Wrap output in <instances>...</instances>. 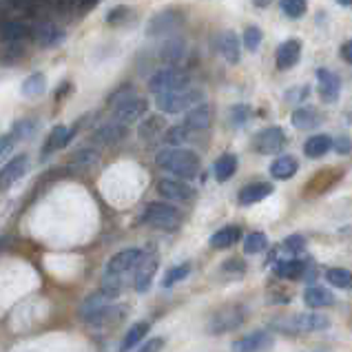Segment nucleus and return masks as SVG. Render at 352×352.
Masks as SVG:
<instances>
[{
	"instance_id": "f257e3e1",
	"label": "nucleus",
	"mask_w": 352,
	"mask_h": 352,
	"mask_svg": "<svg viewBox=\"0 0 352 352\" xmlns=\"http://www.w3.org/2000/svg\"><path fill=\"white\" fill-rule=\"evenodd\" d=\"M142 257H144V253L140 248H126V250H120L118 255L109 259V264L104 268V284H102L107 293L118 297V293L124 286V275L129 270H133Z\"/></svg>"
},
{
	"instance_id": "f03ea898",
	"label": "nucleus",
	"mask_w": 352,
	"mask_h": 352,
	"mask_svg": "<svg viewBox=\"0 0 352 352\" xmlns=\"http://www.w3.org/2000/svg\"><path fill=\"white\" fill-rule=\"evenodd\" d=\"M155 164L170 175L190 179L199 173V155L190 148H164L155 157Z\"/></svg>"
},
{
	"instance_id": "7ed1b4c3",
	"label": "nucleus",
	"mask_w": 352,
	"mask_h": 352,
	"mask_svg": "<svg viewBox=\"0 0 352 352\" xmlns=\"http://www.w3.org/2000/svg\"><path fill=\"white\" fill-rule=\"evenodd\" d=\"M202 100H204V94L199 91V89L182 87V89H175V91L160 94L155 102L160 111H164V113H182L197 104H202Z\"/></svg>"
},
{
	"instance_id": "20e7f679",
	"label": "nucleus",
	"mask_w": 352,
	"mask_h": 352,
	"mask_svg": "<svg viewBox=\"0 0 352 352\" xmlns=\"http://www.w3.org/2000/svg\"><path fill=\"white\" fill-rule=\"evenodd\" d=\"M275 326L284 333H321L330 326V319L319 313H299L286 319H277Z\"/></svg>"
},
{
	"instance_id": "39448f33",
	"label": "nucleus",
	"mask_w": 352,
	"mask_h": 352,
	"mask_svg": "<svg viewBox=\"0 0 352 352\" xmlns=\"http://www.w3.org/2000/svg\"><path fill=\"white\" fill-rule=\"evenodd\" d=\"M142 222L153 226V228H162V230H173L182 224V213L164 202H153L144 208L142 213Z\"/></svg>"
},
{
	"instance_id": "423d86ee",
	"label": "nucleus",
	"mask_w": 352,
	"mask_h": 352,
	"mask_svg": "<svg viewBox=\"0 0 352 352\" xmlns=\"http://www.w3.org/2000/svg\"><path fill=\"white\" fill-rule=\"evenodd\" d=\"M241 324H244V308L230 304V306L219 308L217 313H213V317L208 319V333L224 335V333H230V330H237Z\"/></svg>"
},
{
	"instance_id": "0eeeda50",
	"label": "nucleus",
	"mask_w": 352,
	"mask_h": 352,
	"mask_svg": "<svg viewBox=\"0 0 352 352\" xmlns=\"http://www.w3.org/2000/svg\"><path fill=\"white\" fill-rule=\"evenodd\" d=\"M182 87H188V76L175 67L160 69V72H155L153 78L148 80V89L155 96L166 94V91H175V89H182Z\"/></svg>"
},
{
	"instance_id": "6e6552de",
	"label": "nucleus",
	"mask_w": 352,
	"mask_h": 352,
	"mask_svg": "<svg viewBox=\"0 0 352 352\" xmlns=\"http://www.w3.org/2000/svg\"><path fill=\"white\" fill-rule=\"evenodd\" d=\"M286 146V133L281 126H266L253 140V148L261 155H275Z\"/></svg>"
},
{
	"instance_id": "1a4fd4ad",
	"label": "nucleus",
	"mask_w": 352,
	"mask_h": 352,
	"mask_svg": "<svg viewBox=\"0 0 352 352\" xmlns=\"http://www.w3.org/2000/svg\"><path fill=\"white\" fill-rule=\"evenodd\" d=\"M157 193L164 199H170V202H193L195 199V188L188 186L182 179H170L164 177L157 182Z\"/></svg>"
},
{
	"instance_id": "9d476101",
	"label": "nucleus",
	"mask_w": 352,
	"mask_h": 352,
	"mask_svg": "<svg viewBox=\"0 0 352 352\" xmlns=\"http://www.w3.org/2000/svg\"><path fill=\"white\" fill-rule=\"evenodd\" d=\"M275 339L268 330H255V333L239 337L237 341H233V352H268L273 348Z\"/></svg>"
},
{
	"instance_id": "9b49d317",
	"label": "nucleus",
	"mask_w": 352,
	"mask_h": 352,
	"mask_svg": "<svg viewBox=\"0 0 352 352\" xmlns=\"http://www.w3.org/2000/svg\"><path fill=\"white\" fill-rule=\"evenodd\" d=\"M148 111V102L144 98H138V96H131L124 102L116 104V122H122V124H131L140 120L144 113Z\"/></svg>"
},
{
	"instance_id": "f8f14e48",
	"label": "nucleus",
	"mask_w": 352,
	"mask_h": 352,
	"mask_svg": "<svg viewBox=\"0 0 352 352\" xmlns=\"http://www.w3.org/2000/svg\"><path fill=\"white\" fill-rule=\"evenodd\" d=\"M317 91L324 102H337L341 94V80L330 69H317Z\"/></svg>"
},
{
	"instance_id": "ddd939ff",
	"label": "nucleus",
	"mask_w": 352,
	"mask_h": 352,
	"mask_svg": "<svg viewBox=\"0 0 352 352\" xmlns=\"http://www.w3.org/2000/svg\"><path fill=\"white\" fill-rule=\"evenodd\" d=\"M301 58V43L299 38H288L284 40L279 47H277V54H275V65L281 72H286V69L295 67Z\"/></svg>"
},
{
	"instance_id": "4468645a",
	"label": "nucleus",
	"mask_w": 352,
	"mask_h": 352,
	"mask_svg": "<svg viewBox=\"0 0 352 352\" xmlns=\"http://www.w3.org/2000/svg\"><path fill=\"white\" fill-rule=\"evenodd\" d=\"M27 164H29V157L23 153V155H16L12 157L9 162L0 168V188H9V186H14L20 177L25 175V170H27Z\"/></svg>"
},
{
	"instance_id": "2eb2a0df",
	"label": "nucleus",
	"mask_w": 352,
	"mask_h": 352,
	"mask_svg": "<svg viewBox=\"0 0 352 352\" xmlns=\"http://www.w3.org/2000/svg\"><path fill=\"white\" fill-rule=\"evenodd\" d=\"M155 270H157V259L153 255H144L140 259V264L135 266V277H133V286L138 293H146L151 281L155 277Z\"/></svg>"
},
{
	"instance_id": "dca6fc26",
	"label": "nucleus",
	"mask_w": 352,
	"mask_h": 352,
	"mask_svg": "<svg viewBox=\"0 0 352 352\" xmlns=\"http://www.w3.org/2000/svg\"><path fill=\"white\" fill-rule=\"evenodd\" d=\"M210 126V107L208 104H197L193 109H188V113L184 118V129L193 131V133H202Z\"/></svg>"
},
{
	"instance_id": "f3484780",
	"label": "nucleus",
	"mask_w": 352,
	"mask_h": 352,
	"mask_svg": "<svg viewBox=\"0 0 352 352\" xmlns=\"http://www.w3.org/2000/svg\"><path fill=\"white\" fill-rule=\"evenodd\" d=\"M217 52L228 65L239 63V38L235 32H222L217 36Z\"/></svg>"
},
{
	"instance_id": "a211bd4d",
	"label": "nucleus",
	"mask_w": 352,
	"mask_h": 352,
	"mask_svg": "<svg viewBox=\"0 0 352 352\" xmlns=\"http://www.w3.org/2000/svg\"><path fill=\"white\" fill-rule=\"evenodd\" d=\"M270 193H273V184H268V182H253V184H248L239 190V204L241 206H250V204H257L261 202V199H266Z\"/></svg>"
},
{
	"instance_id": "6ab92c4d",
	"label": "nucleus",
	"mask_w": 352,
	"mask_h": 352,
	"mask_svg": "<svg viewBox=\"0 0 352 352\" xmlns=\"http://www.w3.org/2000/svg\"><path fill=\"white\" fill-rule=\"evenodd\" d=\"M308 270V264L304 259H279L275 264V275L281 277V279H304Z\"/></svg>"
},
{
	"instance_id": "aec40b11",
	"label": "nucleus",
	"mask_w": 352,
	"mask_h": 352,
	"mask_svg": "<svg viewBox=\"0 0 352 352\" xmlns=\"http://www.w3.org/2000/svg\"><path fill=\"white\" fill-rule=\"evenodd\" d=\"M290 122L301 131H310V129H317L321 122H324V118H321V113L313 107H301V109H295L293 111Z\"/></svg>"
},
{
	"instance_id": "412c9836",
	"label": "nucleus",
	"mask_w": 352,
	"mask_h": 352,
	"mask_svg": "<svg viewBox=\"0 0 352 352\" xmlns=\"http://www.w3.org/2000/svg\"><path fill=\"white\" fill-rule=\"evenodd\" d=\"M116 297L111 295V293H107L104 288H100L98 293H94V295H89L85 301H82V308H80V315H82V319L87 321L91 315H96L98 310H102L104 306H109L111 304Z\"/></svg>"
},
{
	"instance_id": "4be33fe9",
	"label": "nucleus",
	"mask_w": 352,
	"mask_h": 352,
	"mask_svg": "<svg viewBox=\"0 0 352 352\" xmlns=\"http://www.w3.org/2000/svg\"><path fill=\"white\" fill-rule=\"evenodd\" d=\"M179 25V14L177 12H164V14H160L155 16L153 20H151V25L146 29V34L148 36H164L168 32H173V29Z\"/></svg>"
},
{
	"instance_id": "5701e85b",
	"label": "nucleus",
	"mask_w": 352,
	"mask_h": 352,
	"mask_svg": "<svg viewBox=\"0 0 352 352\" xmlns=\"http://www.w3.org/2000/svg\"><path fill=\"white\" fill-rule=\"evenodd\" d=\"M72 131H69V126H54L52 133L47 135L45 140V148H43V157H49L52 153H56L58 148H63L69 140H72Z\"/></svg>"
},
{
	"instance_id": "b1692460",
	"label": "nucleus",
	"mask_w": 352,
	"mask_h": 352,
	"mask_svg": "<svg viewBox=\"0 0 352 352\" xmlns=\"http://www.w3.org/2000/svg\"><path fill=\"white\" fill-rule=\"evenodd\" d=\"M304 304H306L308 308L317 310V308H326V306H330V304H335V297H333V293H330V290H326V288H321V286H310V288H306V293H304Z\"/></svg>"
},
{
	"instance_id": "393cba45",
	"label": "nucleus",
	"mask_w": 352,
	"mask_h": 352,
	"mask_svg": "<svg viewBox=\"0 0 352 352\" xmlns=\"http://www.w3.org/2000/svg\"><path fill=\"white\" fill-rule=\"evenodd\" d=\"M0 34H3L5 43L16 45V43H23L32 32H29V27L23 20H7V23H3V27H0Z\"/></svg>"
},
{
	"instance_id": "a878e982",
	"label": "nucleus",
	"mask_w": 352,
	"mask_h": 352,
	"mask_svg": "<svg viewBox=\"0 0 352 352\" xmlns=\"http://www.w3.org/2000/svg\"><path fill=\"white\" fill-rule=\"evenodd\" d=\"M239 237H241L239 226H224V228H219L217 233H213V237H210V246L215 250H224V248H230L233 244H237Z\"/></svg>"
},
{
	"instance_id": "bb28decb",
	"label": "nucleus",
	"mask_w": 352,
	"mask_h": 352,
	"mask_svg": "<svg viewBox=\"0 0 352 352\" xmlns=\"http://www.w3.org/2000/svg\"><path fill=\"white\" fill-rule=\"evenodd\" d=\"M299 168V162L293 155H279L273 164H270V175L275 179H290Z\"/></svg>"
},
{
	"instance_id": "cd10ccee",
	"label": "nucleus",
	"mask_w": 352,
	"mask_h": 352,
	"mask_svg": "<svg viewBox=\"0 0 352 352\" xmlns=\"http://www.w3.org/2000/svg\"><path fill=\"white\" fill-rule=\"evenodd\" d=\"M330 148H333V140H330V135H326V133H317V135H313V138H308V140H306L304 153H306L308 157L317 160V157H324Z\"/></svg>"
},
{
	"instance_id": "c85d7f7f",
	"label": "nucleus",
	"mask_w": 352,
	"mask_h": 352,
	"mask_svg": "<svg viewBox=\"0 0 352 352\" xmlns=\"http://www.w3.org/2000/svg\"><path fill=\"white\" fill-rule=\"evenodd\" d=\"M124 135H126V124L111 122V124H104V126L98 129L96 140L102 144H118V142H122Z\"/></svg>"
},
{
	"instance_id": "c756f323",
	"label": "nucleus",
	"mask_w": 352,
	"mask_h": 352,
	"mask_svg": "<svg viewBox=\"0 0 352 352\" xmlns=\"http://www.w3.org/2000/svg\"><path fill=\"white\" fill-rule=\"evenodd\" d=\"M146 333H148V324L146 321H138V324H133L129 330H126V335H124V339L120 341V348H118V352H129V350H133L140 341H142L144 337H146Z\"/></svg>"
},
{
	"instance_id": "7c9ffc66",
	"label": "nucleus",
	"mask_w": 352,
	"mask_h": 352,
	"mask_svg": "<svg viewBox=\"0 0 352 352\" xmlns=\"http://www.w3.org/2000/svg\"><path fill=\"white\" fill-rule=\"evenodd\" d=\"M235 170H237V157L233 153L219 155L215 166H213V173H215L217 182H226V179H230V177L235 175Z\"/></svg>"
},
{
	"instance_id": "2f4dec72",
	"label": "nucleus",
	"mask_w": 352,
	"mask_h": 352,
	"mask_svg": "<svg viewBox=\"0 0 352 352\" xmlns=\"http://www.w3.org/2000/svg\"><path fill=\"white\" fill-rule=\"evenodd\" d=\"M34 36H36V40L43 47H52V45L60 43V38H63V32H58V29L52 23H43L40 27H36Z\"/></svg>"
},
{
	"instance_id": "473e14b6",
	"label": "nucleus",
	"mask_w": 352,
	"mask_h": 352,
	"mask_svg": "<svg viewBox=\"0 0 352 352\" xmlns=\"http://www.w3.org/2000/svg\"><path fill=\"white\" fill-rule=\"evenodd\" d=\"M326 279L335 288L352 290V270H348V268H328L326 270Z\"/></svg>"
},
{
	"instance_id": "72a5a7b5",
	"label": "nucleus",
	"mask_w": 352,
	"mask_h": 352,
	"mask_svg": "<svg viewBox=\"0 0 352 352\" xmlns=\"http://www.w3.org/2000/svg\"><path fill=\"white\" fill-rule=\"evenodd\" d=\"M45 87H47L45 74H32L23 82V96L25 98H38V96L45 94Z\"/></svg>"
},
{
	"instance_id": "f704fd0d",
	"label": "nucleus",
	"mask_w": 352,
	"mask_h": 352,
	"mask_svg": "<svg viewBox=\"0 0 352 352\" xmlns=\"http://www.w3.org/2000/svg\"><path fill=\"white\" fill-rule=\"evenodd\" d=\"M268 248V237L266 233H261V230H255V233L246 235L244 239V253L246 255H257L261 250Z\"/></svg>"
},
{
	"instance_id": "c9c22d12",
	"label": "nucleus",
	"mask_w": 352,
	"mask_h": 352,
	"mask_svg": "<svg viewBox=\"0 0 352 352\" xmlns=\"http://www.w3.org/2000/svg\"><path fill=\"white\" fill-rule=\"evenodd\" d=\"M96 162H98V153L85 148V151H78L69 164H72V168H76V170H87V168H91Z\"/></svg>"
},
{
	"instance_id": "e433bc0d",
	"label": "nucleus",
	"mask_w": 352,
	"mask_h": 352,
	"mask_svg": "<svg viewBox=\"0 0 352 352\" xmlns=\"http://www.w3.org/2000/svg\"><path fill=\"white\" fill-rule=\"evenodd\" d=\"M188 273H190V264H179V266H173V268H170L168 273L164 275V279H162V288H170V286L179 284V281L188 277Z\"/></svg>"
},
{
	"instance_id": "4c0bfd02",
	"label": "nucleus",
	"mask_w": 352,
	"mask_h": 352,
	"mask_svg": "<svg viewBox=\"0 0 352 352\" xmlns=\"http://www.w3.org/2000/svg\"><path fill=\"white\" fill-rule=\"evenodd\" d=\"M164 131V122H162V118H148L146 122L140 126V138L142 140H155L160 133Z\"/></svg>"
},
{
	"instance_id": "58836bf2",
	"label": "nucleus",
	"mask_w": 352,
	"mask_h": 352,
	"mask_svg": "<svg viewBox=\"0 0 352 352\" xmlns=\"http://www.w3.org/2000/svg\"><path fill=\"white\" fill-rule=\"evenodd\" d=\"M279 7L288 18H301L306 14L308 3L306 0H279Z\"/></svg>"
},
{
	"instance_id": "ea45409f",
	"label": "nucleus",
	"mask_w": 352,
	"mask_h": 352,
	"mask_svg": "<svg viewBox=\"0 0 352 352\" xmlns=\"http://www.w3.org/2000/svg\"><path fill=\"white\" fill-rule=\"evenodd\" d=\"M306 248V239L301 235H290L284 239V244H281V253H288L290 257H295L297 253H301V250Z\"/></svg>"
},
{
	"instance_id": "a19ab883",
	"label": "nucleus",
	"mask_w": 352,
	"mask_h": 352,
	"mask_svg": "<svg viewBox=\"0 0 352 352\" xmlns=\"http://www.w3.org/2000/svg\"><path fill=\"white\" fill-rule=\"evenodd\" d=\"M241 43L248 49V52H257L259 45H261V32L259 27H246L244 29V36H241Z\"/></svg>"
},
{
	"instance_id": "79ce46f5",
	"label": "nucleus",
	"mask_w": 352,
	"mask_h": 352,
	"mask_svg": "<svg viewBox=\"0 0 352 352\" xmlns=\"http://www.w3.org/2000/svg\"><path fill=\"white\" fill-rule=\"evenodd\" d=\"M182 52H184V45L177 43V40H170V43L166 45V49L162 52V56L166 60H177V58H182Z\"/></svg>"
},
{
	"instance_id": "37998d69",
	"label": "nucleus",
	"mask_w": 352,
	"mask_h": 352,
	"mask_svg": "<svg viewBox=\"0 0 352 352\" xmlns=\"http://www.w3.org/2000/svg\"><path fill=\"white\" fill-rule=\"evenodd\" d=\"M34 133V122H29V120H23V122H18L16 126H14V138L16 140H20V138H29Z\"/></svg>"
},
{
	"instance_id": "c03bdc74",
	"label": "nucleus",
	"mask_w": 352,
	"mask_h": 352,
	"mask_svg": "<svg viewBox=\"0 0 352 352\" xmlns=\"http://www.w3.org/2000/svg\"><path fill=\"white\" fill-rule=\"evenodd\" d=\"M162 348H164V339L153 337V339H148L142 348H138V352H162Z\"/></svg>"
},
{
	"instance_id": "a18cd8bd",
	"label": "nucleus",
	"mask_w": 352,
	"mask_h": 352,
	"mask_svg": "<svg viewBox=\"0 0 352 352\" xmlns=\"http://www.w3.org/2000/svg\"><path fill=\"white\" fill-rule=\"evenodd\" d=\"M14 142H16V138L12 133H9V135H0V160H3L9 153V151H12Z\"/></svg>"
},
{
	"instance_id": "49530a36",
	"label": "nucleus",
	"mask_w": 352,
	"mask_h": 352,
	"mask_svg": "<svg viewBox=\"0 0 352 352\" xmlns=\"http://www.w3.org/2000/svg\"><path fill=\"white\" fill-rule=\"evenodd\" d=\"M250 116V109L248 107H235L233 109V120L239 124V122H244V120Z\"/></svg>"
},
{
	"instance_id": "de8ad7c7",
	"label": "nucleus",
	"mask_w": 352,
	"mask_h": 352,
	"mask_svg": "<svg viewBox=\"0 0 352 352\" xmlns=\"http://www.w3.org/2000/svg\"><path fill=\"white\" fill-rule=\"evenodd\" d=\"M341 56H344L348 65H352V40H348V43L341 47Z\"/></svg>"
},
{
	"instance_id": "09e8293b",
	"label": "nucleus",
	"mask_w": 352,
	"mask_h": 352,
	"mask_svg": "<svg viewBox=\"0 0 352 352\" xmlns=\"http://www.w3.org/2000/svg\"><path fill=\"white\" fill-rule=\"evenodd\" d=\"M253 3H255V7H261V9H264V7H268L270 3H273V0H253Z\"/></svg>"
},
{
	"instance_id": "8fccbe9b",
	"label": "nucleus",
	"mask_w": 352,
	"mask_h": 352,
	"mask_svg": "<svg viewBox=\"0 0 352 352\" xmlns=\"http://www.w3.org/2000/svg\"><path fill=\"white\" fill-rule=\"evenodd\" d=\"M98 3V0H80V5H82V9H89V7H94Z\"/></svg>"
},
{
	"instance_id": "3c124183",
	"label": "nucleus",
	"mask_w": 352,
	"mask_h": 352,
	"mask_svg": "<svg viewBox=\"0 0 352 352\" xmlns=\"http://www.w3.org/2000/svg\"><path fill=\"white\" fill-rule=\"evenodd\" d=\"M339 5H344V7H350L352 5V0H337Z\"/></svg>"
}]
</instances>
